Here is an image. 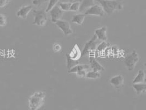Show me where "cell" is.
I'll return each instance as SVG.
<instances>
[{
	"instance_id": "obj_1",
	"label": "cell",
	"mask_w": 146,
	"mask_h": 110,
	"mask_svg": "<svg viewBox=\"0 0 146 110\" xmlns=\"http://www.w3.org/2000/svg\"><path fill=\"white\" fill-rule=\"evenodd\" d=\"M98 1L102 7L105 13L111 15L116 10L123 8V3L120 0H95Z\"/></svg>"
},
{
	"instance_id": "obj_2",
	"label": "cell",
	"mask_w": 146,
	"mask_h": 110,
	"mask_svg": "<svg viewBox=\"0 0 146 110\" xmlns=\"http://www.w3.org/2000/svg\"><path fill=\"white\" fill-rule=\"evenodd\" d=\"M46 94L43 92H36L29 98V107L30 110H38L43 105Z\"/></svg>"
},
{
	"instance_id": "obj_3",
	"label": "cell",
	"mask_w": 146,
	"mask_h": 110,
	"mask_svg": "<svg viewBox=\"0 0 146 110\" xmlns=\"http://www.w3.org/2000/svg\"><path fill=\"white\" fill-rule=\"evenodd\" d=\"M33 15L34 17L33 23V24L38 27H43L46 25L48 21V17L44 9H34L33 11Z\"/></svg>"
},
{
	"instance_id": "obj_4",
	"label": "cell",
	"mask_w": 146,
	"mask_h": 110,
	"mask_svg": "<svg viewBox=\"0 0 146 110\" xmlns=\"http://www.w3.org/2000/svg\"><path fill=\"white\" fill-rule=\"evenodd\" d=\"M139 56L136 51L127 55L124 60V64L127 69L130 71L133 70L137 63L139 61Z\"/></svg>"
},
{
	"instance_id": "obj_5",
	"label": "cell",
	"mask_w": 146,
	"mask_h": 110,
	"mask_svg": "<svg viewBox=\"0 0 146 110\" xmlns=\"http://www.w3.org/2000/svg\"><path fill=\"white\" fill-rule=\"evenodd\" d=\"M100 44V40L94 34L92 39L86 42L82 51V56H84L90 51H94L96 50L98 45Z\"/></svg>"
},
{
	"instance_id": "obj_6",
	"label": "cell",
	"mask_w": 146,
	"mask_h": 110,
	"mask_svg": "<svg viewBox=\"0 0 146 110\" xmlns=\"http://www.w3.org/2000/svg\"><path fill=\"white\" fill-rule=\"evenodd\" d=\"M55 24L63 32L65 35L67 36L72 34L73 32L71 27V25L68 21L60 19L57 21Z\"/></svg>"
},
{
	"instance_id": "obj_7",
	"label": "cell",
	"mask_w": 146,
	"mask_h": 110,
	"mask_svg": "<svg viewBox=\"0 0 146 110\" xmlns=\"http://www.w3.org/2000/svg\"><path fill=\"white\" fill-rule=\"evenodd\" d=\"M105 12L101 5H94L89 8L84 12L85 15H92L99 17H103L105 15Z\"/></svg>"
},
{
	"instance_id": "obj_8",
	"label": "cell",
	"mask_w": 146,
	"mask_h": 110,
	"mask_svg": "<svg viewBox=\"0 0 146 110\" xmlns=\"http://www.w3.org/2000/svg\"><path fill=\"white\" fill-rule=\"evenodd\" d=\"M49 12L51 16V21L54 23L61 19L64 14V11L60 9L58 5L54 6Z\"/></svg>"
},
{
	"instance_id": "obj_9",
	"label": "cell",
	"mask_w": 146,
	"mask_h": 110,
	"mask_svg": "<svg viewBox=\"0 0 146 110\" xmlns=\"http://www.w3.org/2000/svg\"><path fill=\"white\" fill-rule=\"evenodd\" d=\"M90 67L93 71L100 72L105 70V68L98 62L94 56H90L89 58Z\"/></svg>"
},
{
	"instance_id": "obj_10",
	"label": "cell",
	"mask_w": 146,
	"mask_h": 110,
	"mask_svg": "<svg viewBox=\"0 0 146 110\" xmlns=\"http://www.w3.org/2000/svg\"><path fill=\"white\" fill-rule=\"evenodd\" d=\"M124 78L121 75L114 76L110 80V82L117 89H120L124 85Z\"/></svg>"
},
{
	"instance_id": "obj_11",
	"label": "cell",
	"mask_w": 146,
	"mask_h": 110,
	"mask_svg": "<svg viewBox=\"0 0 146 110\" xmlns=\"http://www.w3.org/2000/svg\"><path fill=\"white\" fill-rule=\"evenodd\" d=\"M33 7L31 5L24 6L20 8V9L17 12V16L18 17L21 18L23 19H26L29 13L32 10Z\"/></svg>"
},
{
	"instance_id": "obj_12",
	"label": "cell",
	"mask_w": 146,
	"mask_h": 110,
	"mask_svg": "<svg viewBox=\"0 0 146 110\" xmlns=\"http://www.w3.org/2000/svg\"><path fill=\"white\" fill-rule=\"evenodd\" d=\"M106 33L107 27H106L100 28L95 30V35L100 41H106L107 40Z\"/></svg>"
},
{
	"instance_id": "obj_13",
	"label": "cell",
	"mask_w": 146,
	"mask_h": 110,
	"mask_svg": "<svg viewBox=\"0 0 146 110\" xmlns=\"http://www.w3.org/2000/svg\"><path fill=\"white\" fill-rule=\"evenodd\" d=\"M69 57L74 60H79L82 56V52L77 45H75L70 53L68 54Z\"/></svg>"
},
{
	"instance_id": "obj_14",
	"label": "cell",
	"mask_w": 146,
	"mask_h": 110,
	"mask_svg": "<svg viewBox=\"0 0 146 110\" xmlns=\"http://www.w3.org/2000/svg\"><path fill=\"white\" fill-rule=\"evenodd\" d=\"M94 1L95 0H82L79 11L80 12H85L89 8L95 5Z\"/></svg>"
},
{
	"instance_id": "obj_15",
	"label": "cell",
	"mask_w": 146,
	"mask_h": 110,
	"mask_svg": "<svg viewBox=\"0 0 146 110\" xmlns=\"http://www.w3.org/2000/svg\"><path fill=\"white\" fill-rule=\"evenodd\" d=\"M90 68V66L88 64H78L77 65H76V66L73 67V68L68 70V73H77L78 72L82 70H84V69H86L88 70Z\"/></svg>"
},
{
	"instance_id": "obj_16",
	"label": "cell",
	"mask_w": 146,
	"mask_h": 110,
	"mask_svg": "<svg viewBox=\"0 0 146 110\" xmlns=\"http://www.w3.org/2000/svg\"><path fill=\"white\" fill-rule=\"evenodd\" d=\"M133 88L137 94H141L145 93L146 90V84L145 82H140L133 84Z\"/></svg>"
},
{
	"instance_id": "obj_17",
	"label": "cell",
	"mask_w": 146,
	"mask_h": 110,
	"mask_svg": "<svg viewBox=\"0 0 146 110\" xmlns=\"http://www.w3.org/2000/svg\"><path fill=\"white\" fill-rule=\"evenodd\" d=\"M145 72L143 70H139L137 74L133 80V84L135 83H140V82H144L145 80Z\"/></svg>"
},
{
	"instance_id": "obj_18",
	"label": "cell",
	"mask_w": 146,
	"mask_h": 110,
	"mask_svg": "<svg viewBox=\"0 0 146 110\" xmlns=\"http://www.w3.org/2000/svg\"><path fill=\"white\" fill-rule=\"evenodd\" d=\"M86 15L83 13L77 14L74 15L72 18V22L77 24L78 25H82L84 21Z\"/></svg>"
},
{
	"instance_id": "obj_19",
	"label": "cell",
	"mask_w": 146,
	"mask_h": 110,
	"mask_svg": "<svg viewBox=\"0 0 146 110\" xmlns=\"http://www.w3.org/2000/svg\"><path fill=\"white\" fill-rule=\"evenodd\" d=\"M66 58H67V67L68 69V70L71 69L72 68H73V67L76 66V65L80 64V61L79 60H74L71 59L69 56L68 54H66Z\"/></svg>"
},
{
	"instance_id": "obj_20",
	"label": "cell",
	"mask_w": 146,
	"mask_h": 110,
	"mask_svg": "<svg viewBox=\"0 0 146 110\" xmlns=\"http://www.w3.org/2000/svg\"><path fill=\"white\" fill-rule=\"evenodd\" d=\"M86 77L88 79H99L101 77V74L99 72H95V71H88L86 73Z\"/></svg>"
},
{
	"instance_id": "obj_21",
	"label": "cell",
	"mask_w": 146,
	"mask_h": 110,
	"mask_svg": "<svg viewBox=\"0 0 146 110\" xmlns=\"http://www.w3.org/2000/svg\"><path fill=\"white\" fill-rule=\"evenodd\" d=\"M72 3L71 2H62L60 3V4L58 5L60 9L62 11H70V8L71 6Z\"/></svg>"
},
{
	"instance_id": "obj_22",
	"label": "cell",
	"mask_w": 146,
	"mask_h": 110,
	"mask_svg": "<svg viewBox=\"0 0 146 110\" xmlns=\"http://www.w3.org/2000/svg\"><path fill=\"white\" fill-rule=\"evenodd\" d=\"M59 1L60 0H49V2L48 3L46 9L45 10L46 13L49 12L54 6H55Z\"/></svg>"
},
{
	"instance_id": "obj_23",
	"label": "cell",
	"mask_w": 146,
	"mask_h": 110,
	"mask_svg": "<svg viewBox=\"0 0 146 110\" xmlns=\"http://www.w3.org/2000/svg\"><path fill=\"white\" fill-rule=\"evenodd\" d=\"M109 46V44L106 41H102L98 45L96 50L99 51H102L106 50Z\"/></svg>"
},
{
	"instance_id": "obj_24",
	"label": "cell",
	"mask_w": 146,
	"mask_h": 110,
	"mask_svg": "<svg viewBox=\"0 0 146 110\" xmlns=\"http://www.w3.org/2000/svg\"><path fill=\"white\" fill-rule=\"evenodd\" d=\"M80 2H75L72 3L71 6L70 8V11H72V12L78 11L80 9Z\"/></svg>"
},
{
	"instance_id": "obj_25",
	"label": "cell",
	"mask_w": 146,
	"mask_h": 110,
	"mask_svg": "<svg viewBox=\"0 0 146 110\" xmlns=\"http://www.w3.org/2000/svg\"><path fill=\"white\" fill-rule=\"evenodd\" d=\"M7 20L6 17L4 14H0V26L5 27L6 25Z\"/></svg>"
},
{
	"instance_id": "obj_26",
	"label": "cell",
	"mask_w": 146,
	"mask_h": 110,
	"mask_svg": "<svg viewBox=\"0 0 146 110\" xmlns=\"http://www.w3.org/2000/svg\"><path fill=\"white\" fill-rule=\"evenodd\" d=\"M48 1V0H33V3L34 5L39 7L42 4H43L44 3H45L46 2Z\"/></svg>"
},
{
	"instance_id": "obj_27",
	"label": "cell",
	"mask_w": 146,
	"mask_h": 110,
	"mask_svg": "<svg viewBox=\"0 0 146 110\" xmlns=\"http://www.w3.org/2000/svg\"><path fill=\"white\" fill-rule=\"evenodd\" d=\"M88 72V70H86V69H84V70H82L80 71H79L77 73V75L78 76H80V77H84L86 76V73L87 72Z\"/></svg>"
},
{
	"instance_id": "obj_28",
	"label": "cell",
	"mask_w": 146,
	"mask_h": 110,
	"mask_svg": "<svg viewBox=\"0 0 146 110\" xmlns=\"http://www.w3.org/2000/svg\"><path fill=\"white\" fill-rule=\"evenodd\" d=\"M53 48L55 52H60L61 50L62 47H61V45L59 44H55L54 45Z\"/></svg>"
},
{
	"instance_id": "obj_29",
	"label": "cell",
	"mask_w": 146,
	"mask_h": 110,
	"mask_svg": "<svg viewBox=\"0 0 146 110\" xmlns=\"http://www.w3.org/2000/svg\"><path fill=\"white\" fill-rule=\"evenodd\" d=\"M9 2V0H0V7L6 6Z\"/></svg>"
},
{
	"instance_id": "obj_30",
	"label": "cell",
	"mask_w": 146,
	"mask_h": 110,
	"mask_svg": "<svg viewBox=\"0 0 146 110\" xmlns=\"http://www.w3.org/2000/svg\"><path fill=\"white\" fill-rule=\"evenodd\" d=\"M70 2L73 3V2H81L82 0H68Z\"/></svg>"
}]
</instances>
